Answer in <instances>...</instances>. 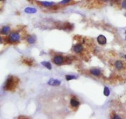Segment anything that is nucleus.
I'll list each match as a JSON object with an SVG mask.
<instances>
[{
  "instance_id": "obj_5",
  "label": "nucleus",
  "mask_w": 126,
  "mask_h": 119,
  "mask_svg": "<svg viewBox=\"0 0 126 119\" xmlns=\"http://www.w3.org/2000/svg\"><path fill=\"white\" fill-rule=\"evenodd\" d=\"M98 42L100 44V45H104L107 43V39L104 35H99L97 38Z\"/></svg>"
},
{
  "instance_id": "obj_20",
  "label": "nucleus",
  "mask_w": 126,
  "mask_h": 119,
  "mask_svg": "<svg viewBox=\"0 0 126 119\" xmlns=\"http://www.w3.org/2000/svg\"><path fill=\"white\" fill-rule=\"evenodd\" d=\"M102 1H107V0H102Z\"/></svg>"
},
{
  "instance_id": "obj_17",
  "label": "nucleus",
  "mask_w": 126,
  "mask_h": 119,
  "mask_svg": "<svg viewBox=\"0 0 126 119\" xmlns=\"http://www.w3.org/2000/svg\"><path fill=\"white\" fill-rule=\"evenodd\" d=\"M121 6L123 9H126V0H123L121 2Z\"/></svg>"
},
{
  "instance_id": "obj_23",
  "label": "nucleus",
  "mask_w": 126,
  "mask_h": 119,
  "mask_svg": "<svg viewBox=\"0 0 126 119\" xmlns=\"http://www.w3.org/2000/svg\"><path fill=\"white\" fill-rule=\"evenodd\" d=\"M1 1H3V0H1Z\"/></svg>"
},
{
  "instance_id": "obj_11",
  "label": "nucleus",
  "mask_w": 126,
  "mask_h": 119,
  "mask_svg": "<svg viewBox=\"0 0 126 119\" xmlns=\"http://www.w3.org/2000/svg\"><path fill=\"white\" fill-rule=\"evenodd\" d=\"M26 41H27V42H28L29 44H34V43L36 42V37H34V36H29L27 37Z\"/></svg>"
},
{
  "instance_id": "obj_16",
  "label": "nucleus",
  "mask_w": 126,
  "mask_h": 119,
  "mask_svg": "<svg viewBox=\"0 0 126 119\" xmlns=\"http://www.w3.org/2000/svg\"><path fill=\"white\" fill-rule=\"evenodd\" d=\"M65 79L67 81H70L72 79H76V76H73V75H66L65 76Z\"/></svg>"
},
{
  "instance_id": "obj_13",
  "label": "nucleus",
  "mask_w": 126,
  "mask_h": 119,
  "mask_svg": "<svg viewBox=\"0 0 126 119\" xmlns=\"http://www.w3.org/2000/svg\"><path fill=\"white\" fill-rule=\"evenodd\" d=\"M41 4L44 6H46V7H51V6L54 5V2H50V1H42Z\"/></svg>"
},
{
  "instance_id": "obj_3",
  "label": "nucleus",
  "mask_w": 126,
  "mask_h": 119,
  "mask_svg": "<svg viewBox=\"0 0 126 119\" xmlns=\"http://www.w3.org/2000/svg\"><path fill=\"white\" fill-rule=\"evenodd\" d=\"M53 62L57 65H61L64 62V58L61 55H56L53 58Z\"/></svg>"
},
{
  "instance_id": "obj_2",
  "label": "nucleus",
  "mask_w": 126,
  "mask_h": 119,
  "mask_svg": "<svg viewBox=\"0 0 126 119\" xmlns=\"http://www.w3.org/2000/svg\"><path fill=\"white\" fill-rule=\"evenodd\" d=\"M20 35L17 32H13L10 34L9 37H7V42L8 43H16L20 41Z\"/></svg>"
},
{
  "instance_id": "obj_12",
  "label": "nucleus",
  "mask_w": 126,
  "mask_h": 119,
  "mask_svg": "<svg viewBox=\"0 0 126 119\" xmlns=\"http://www.w3.org/2000/svg\"><path fill=\"white\" fill-rule=\"evenodd\" d=\"M25 11L27 13H36V9L34 8L27 7L25 9Z\"/></svg>"
},
{
  "instance_id": "obj_6",
  "label": "nucleus",
  "mask_w": 126,
  "mask_h": 119,
  "mask_svg": "<svg viewBox=\"0 0 126 119\" xmlns=\"http://www.w3.org/2000/svg\"><path fill=\"white\" fill-rule=\"evenodd\" d=\"M124 67V64L122 61L121 60H117L116 62H115V67L117 70H121Z\"/></svg>"
},
{
  "instance_id": "obj_7",
  "label": "nucleus",
  "mask_w": 126,
  "mask_h": 119,
  "mask_svg": "<svg viewBox=\"0 0 126 119\" xmlns=\"http://www.w3.org/2000/svg\"><path fill=\"white\" fill-rule=\"evenodd\" d=\"M48 84L52 85V86H58L61 84V81H59V80H56V79H51L50 80L48 81Z\"/></svg>"
},
{
  "instance_id": "obj_4",
  "label": "nucleus",
  "mask_w": 126,
  "mask_h": 119,
  "mask_svg": "<svg viewBox=\"0 0 126 119\" xmlns=\"http://www.w3.org/2000/svg\"><path fill=\"white\" fill-rule=\"evenodd\" d=\"M73 50H74V51L76 53H81L83 51V50H84V47H83V46L82 44H76V45L74 46Z\"/></svg>"
},
{
  "instance_id": "obj_10",
  "label": "nucleus",
  "mask_w": 126,
  "mask_h": 119,
  "mask_svg": "<svg viewBox=\"0 0 126 119\" xmlns=\"http://www.w3.org/2000/svg\"><path fill=\"white\" fill-rule=\"evenodd\" d=\"M91 73L96 76H98L101 74V71L98 69H93L91 70Z\"/></svg>"
},
{
  "instance_id": "obj_19",
  "label": "nucleus",
  "mask_w": 126,
  "mask_h": 119,
  "mask_svg": "<svg viewBox=\"0 0 126 119\" xmlns=\"http://www.w3.org/2000/svg\"><path fill=\"white\" fill-rule=\"evenodd\" d=\"M113 119H121V118L120 116H118L117 115H115L113 117Z\"/></svg>"
},
{
  "instance_id": "obj_14",
  "label": "nucleus",
  "mask_w": 126,
  "mask_h": 119,
  "mask_svg": "<svg viewBox=\"0 0 126 119\" xmlns=\"http://www.w3.org/2000/svg\"><path fill=\"white\" fill-rule=\"evenodd\" d=\"M41 64H42L44 67H45L46 68H48V69H50V70L52 69V65H51V64L50 62H46V61H43V62H41Z\"/></svg>"
},
{
  "instance_id": "obj_9",
  "label": "nucleus",
  "mask_w": 126,
  "mask_h": 119,
  "mask_svg": "<svg viewBox=\"0 0 126 119\" xmlns=\"http://www.w3.org/2000/svg\"><path fill=\"white\" fill-rule=\"evenodd\" d=\"M70 104H71L72 107H77L80 104V103H79V102H78L77 99H74V98H73V99H70Z\"/></svg>"
},
{
  "instance_id": "obj_22",
  "label": "nucleus",
  "mask_w": 126,
  "mask_h": 119,
  "mask_svg": "<svg viewBox=\"0 0 126 119\" xmlns=\"http://www.w3.org/2000/svg\"><path fill=\"white\" fill-rule=\"evenodd\" d=\"M125 33H126V32H125Z\"/></svg>"
},
{
  "instance_id": "obj_21",
  "label": "nucleus",
  "mask_w": 126,
  "mask_h": 119,
  "mask_svg": "<svg viewBox=\"0 0 126 119\" xmlns=\"http://www.w3.org/2000/svg\"><path fill=\"white\" fill-rule=\"evenodd\" d=\"M125 58H126V55H125Z\"/></svg>"
},
{
  "instance_id": "obj_1",
  "label": "nucleus",
  "mask_w": 126,
  "mask_h": 119,
  "mask_svg": "<svg viewBox=\"0 0 126 119\" xmlns=\"http://www.w3.org/2000/svg\"><path fill=\"white\" fill-rule=\"evenodd\" d=\"M17 82H18L17 79L11 76L6 80L4 88L6 90H13V89L16 87V85H17Z\"/></svg>"
},
{
  "instance_id": "obj_15",
  "label": "nucleus",
  "mask_w": 126,
  "mask_h": 119,
  "mask_svg": "<svg viewBox=\"0 0 126 119\" xmlns=\"http://www.w3.org/2000/svg\"><path fill=\"white\" fill-rule=\"evenodd\" d=\"M104 95H105V96H109V94H110V91H109V89L107 88V87H104Z\"/></svg>"
},
{
  "instance_id": "obj_18",
  "label": "nucleus",
  "mask_w": 126,
  "mask_h": 119,
  "mask_svg": "<svg viewBox=\"0 0 126 119\" xmlns=\"http://www.w3.org/2000/svg\"><path fill=\"white\" fill-rule=\"evenodd\" d=\"M70 1H71V0H63V1H61V4H67V3L70 2Z\"/></svg>"
},
{
  "instance_id": "obj_8",
  "label": "nucleus",
  "mask_w": 126,
  "mask_h": 119,
  "mask_svg": "<svg viewBox=\"0 0 126 119\" xmlns=\"http://www.w3.org/2000/svg\"><path fill=\"white\" fill-rule=\"evenodd\" d=\"M10 32V27L9 26H4L2 29H1V33L2 35H7L9 34Z\"/></svg>"
}]
</instances>
